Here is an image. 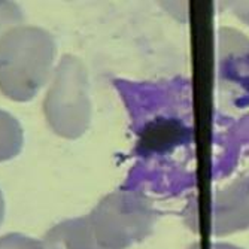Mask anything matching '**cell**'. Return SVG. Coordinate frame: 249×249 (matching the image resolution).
Returning <instances> with one entry per match:
<instances>
[{
	"mask_svg": "<svg viewBox=\"0 0 249 249\" xmlns=\"http://www.w3.org/2000/svg\"><path fill=\"white\" fill-rule=\"evenodd\" d=\"M0 249H42L39 243L18 234L0 239Z\"/></svg>",
	"mask_w": 249,
	"mask_h": 249,
	"instance_id": "obj_3",
	"label": "cell"
},
{
	"mask_svg": "<svg viewBox=\"0 0 249 249\" xmlns=\"http://www.w3.org/2000/svg\"><path fill=\"white\" fill-rule=\"evenodd\" d=\"M224 8L231 11L237 18L249 26V2H222Z\"/></svg>",
	"mask_w": 249,
	"mask_h": 249,
	"instance_id": "obj_4",
	"label": "cell"
},
{
	"mask_svg": "<svg viewBox=\"0 0 249 249\" xmlns=\"http://www.w3.org/2000/svg\"><path fill=\"white\" fill-rule=\"evenodd\" d=\"M249 230V175L215 194L211 211V233L225 237Z\"/></svg>",
	"mask_w": 249,
	"mask_h": 249,
	"instance_id": "obj_2",
	"label": "cell"
},
{
	"mask_svg": "<svg viewBox=\"0 0 249 249\" xmlns=\"http://www.w3.org/2000/svg\"><path fill=\"white\" fill-rule=\"evenodd\" d=\"M157 212L139 191L120 190L106 196L87 216L88 229L102 249H128L143 242L154 230Z\"/></svg>",
	"mask_w": 249,
	"mask_h": 249,
	"instance_id": "obj_1",
	"label": "cell"
},
{
	"mask_svg": "<svg viewBox=\"0 0 249 249\" xmlns=\"http://www.w3.org/2000/svg\"><path fill=\"white\" fill-rule=\"evenodd\" d=\"M208 249H242L239 246H234L231 243H224V242H218V243H212L209 245Z\"/></svg>",
	"mask_w": 249,
	"mask_h": 249,
	"instance_id": "obj_5",
	"label": "cell"
}]
</instances>
